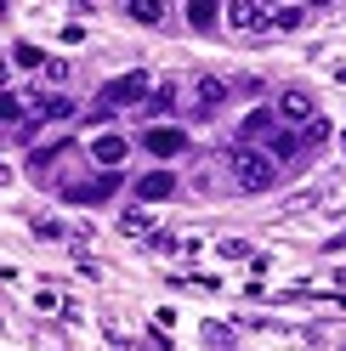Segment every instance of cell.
<instances>
[{
	"mask_svg": "<svg viewBox=\"0 0 346 351\" xmlns=\"http://www.w3.org/2000/svg\"><path fill=\"white\" fill-rule=\"evenodd\" d=\"M278 125H284V119H278V108H255V114L239 125V147H250V142H267Z\"/></svg>",
	"mask_w": 346,
	"mask_h": 351,
	"instance_id": "9",
	"label": "cell"
},
{
	"mask_svg": "<svg viewBox=\"0 0 346 351\" xmlns=\"http://www.w3.org/2000/svg\"><path fill=\"white\" fill-rule=\"evenodd\" d=\"M91 159H97L102 170H119L125 159H131V142L114 136V130H102V136H91Z\"/></svg>",
	"mask_w": 346,
	"mask_h": 351,
	"instance_id": "8",
	"label": "cell"
},
{
	"mask_svg": "<svg viewBox=\"0 0 346 351\" xmlns=\"http://www.w3.org/2000/svg\"><path fill=\"white\" fill-rule=\"evenodd\" d=\"M170 102H176V91H170V85H165V91H154V102H148V108H154V114H165Z\"/></svg>",
	"mask_w": 346,
	"mask_h": 351,
	"instance_id": "23",
	"label": "cell"
},
{
	"mask_svg": "<svg viewBox=\"0 0 346 351\" xmlns=\"http://www.w3.org/2000/svg\"><path fill=\"white\" fill-rule=\"evenodd\" d=\"M301 142H307V147H323V142H330V119L318 114V119H312L307 130H301Z\"/></svg>",
	"mask_w": 346,
	"mask_h": 351,
	"instance_id": "18",
	"label": "cell"
},
{
	"mask_svg": "<svg viewBox=\"0 0 346 351\" xmlns=\"http://www.w3.org/2000/svg\"><path fill=\"white\" fill-rule=\"evenodd\" d=\"M34 238H51V244H57V238H62V221H34Z\"/></svg>",
	"mask_w": 346,
	"mask_h": 351,
	"instance_id": "22",
	"label": "cell"
},
{
	"mask_svg": "<svg viewBox=\"0 0 346 351\" xmlns=\"http://www.w3.org/2000/svg\"><path fill=\"white\" fill-rule=\"evenodd\" d=\"M278 119H284L290 130H295V125L307 130V125L318 119V102H312V91H284V97H278Z\"/></svg>",
	"mask_w": 346,
	"mask_h": 351,
	"instance_id": "6",
	"label": "cell"
},
{
	"mask_svg": "<svg viewBox=\"0 0 346 351\" xmlns=\"http://www.w3.org/2000/svg\"><path fill=\"white\" fill-rule=\"evenodd\" d=\"M170 193H176V176H170V170L137 176V199H142V204H159V199H170Z\"/></svg>",
	"mask_w": 346,
	"mask_h": 351,
	"instance_id": "10",
	"label": "cell"
},
{
	"mask_svg": "<svg viewBox=\"0 0 346 351\" xmlns=\"http://www.w3.org/2000/svg\"><path fill=\"white\" fill-rule=\"evenodd\" d=\"M216 255H222V261H239V255H250V244H239V238H222V244H216Z\"/></svg>",
	"mask_w": 346,
	"mask_h": 351,
	"instance_id": "21",
	"label": "cell"
},
{
	"mask_svg": "<svg viewBox=\"0 0 346 351\" xmlns=\"http://www.w3.org/2000/svg\"><path fill=\"white\" fill-rule=\"evenodd\" d=\"M187 23H193V29H216V23H222V6H216V0H193V6H187Z\"/></svg>",
	"mask_w": 346,
	"mask_h": 351,
	"instance_id": "14",
	"label": "cell"
},
{
	"mask_svg": "<svg viewBox=\"0 0 346 351\" xmlns=\"http://www.w3.org/2000/svg\"><path fill=\"white\" fill-rule=\"evenodd\" d=\"M301 147H307V142H301V130H290V125H278V130H273V136L262 142V153H267V159H273V165H278V159H295V153H301Z\"/></svg>",
	"mask_w": 346,
	"mask_h": 351,
	"instance_id": "11",
	"label": "cell"
},
{
	"mask_svg": "<svg viewBox=\"0 0 346 351\" xmlns=\"http://www.w3.org/2000/svg\"><path fill=\"white\" fill-rule=\"evenodd\" d=\"M227 170H233V182H239V193H267L278 182V165L267 153L262 147H239V142L227 147Z\"/></svg>",
	"mask_w": 346,
	"mask_h": 351,
	"instance_id": "1",
	"label": "cell"
},
{
	"mask_svg": "<svg viewBox=\"0 0 346 351\" xmlns=\"http://www.w3.org/2000/svg\"><path fill=\"white\" fill-rule=\"evenodd\" d=\"M137 102H154V85H148V74H119L102 85V108H137Z\"/></svg>",
	"mask_w": 346,
	"mask_h": 351,
	"instance_id": "2",
	"label": "cell"
},
{
	"mask_svg": "<svg viewBox=\"0 0 346 351\" xmlns=\"http://www.w3.org/2000/svg\"><path fill=\"white\" fill-rule=\"evenodd\" d=\"M227 29L262 34V29H273V6H262V0H233V6H227Z\"/></svg>",
	"mask_w": 346,
	"mask_h": 351,
	"instance_id": "4",
	"label": "cell"
},
{
	"mask_svg": "<svg viewBox=\"0 0 346 351\" xmlns=\"http://www.w3.org/2000/svg\"><path fill=\"white\" fill-rule=\"evenodd\" d=\"M301 23H307V6H273V29H301Z\"/></svg>",
	"mask_w": 346,
	"mask_h": 351,
	"instance_id": "16",
	"label": "cell"
},
{
	"mask_svg": "<svg viewBox=\"0 0 346 351\" xmlns=\"http://www.w3.org/2000/svg\"><path fill=\"white\" fill-rule=\"evenodd\" d=\"M74 114V102L69 97H40L34 102V125H46V119H69Z\"/></svg>",
	"mask_w": 346,
	"mask_h": 351,
	"instance_id": "13",
	"label": "cell"
},
{
	"mask_svg": "<svg viewBox=\"0 0 346 351\" xmlns=\"http://www.w3.org/2000/svg\"><path fill=\"white\" fill-rule=\"evenodd\" d=\"M34 306H40V312H62V317H74V312H69V300H62L57 289H40V295H34Z\"/></svg>",
	"mask_w": 346,
	"mask_h": 351,
	"instance_id": "17",
	"label": "cell"
},
{
	"mask_svg": "<svg viewBox=\"0 0 346 351\" xmlns=\"http://www.w3.org/2000/svg\"><path fill=\"white\" fill-rule=\"evenodd\" d=\"M12 62H17V69H46V57H40V46H17V51H12Z\"/></svg>",
	"mask_w": 346,
	"mask_h": 351,
	"instance_id": "19",
	"label": "cell"
},
{
	"mask_svg": "<svg viewBox=\"0 0 346 351\" xmlns=\"http://www.w3.org/2000/svg\"><path fill=\"white\" fill-rule=\"evenodd\" d=\"M227 102V80H216V74H199V80H193V91H187V108H193V114H216V108H222Z\"/></svg>",
	"mask_w": 346,
	"mask_h": 351,
	"instance_id": "5",
	"label": "cell"
},
{
	"mask_svg": "<svg viewBox=\"0 0 346 351\" xmlns=\"http://www.w3.org/2000/svg\"><path fill=\"white\" fill-rule=\"evenodd\" d=\"M114 193H119V170H102V176H91V182H69L62 199L69 204H102V199H114Z\"/></svg>",
	"mask_w": 346,
	"mask_h": 351,
	"instance_id": "3",
	"label": "cell"
},
{
	"mask_svg": "<svg viewBox=\"0 0 346 351\" xmlns=\"http://www.w3.org/2000/svg\"><path fill=\"white\" fill-rule=\"evenodd\" d=\"M125 17H131V23H165V6H159V0H131Z\"/></svg>",
	"mask_w": 346,
	"mask_h": 351,
	"instance_id": "15",
	"label": "cell"
},
{
	"mask_svg": "<svg viewBox=\"0 0 346 351\" xmlns=\"http://www.w3.org/2000/svg\"><path fill=\"white\" fill-rule=\"evenodd\" d=\"M0 114H6V125H17V119H23V97H17V91H6V102H0Z\"/></svg>",
	"mask_w": 346,
	"mask_h": 351,
	"instance_id": "20",
	"label": "cell"
},
{
	"mask_svg": "<svg viewBox=\"0 0 346 351\" xmlns=\"http://www.w3.org/2000/svg\"><path fill=\"white\" fill-rule=\"evenodd\" d=\"M142 147L154 153V159H176V153L187 147V136H182V125H154V130L142 136Z\"/></svg>",
	"mask_w": 346,
	"mask_h": 351,
	"instance_id": "7",
	"label": "cell"
},
{
	"mask_svg": "<svg viewBox=\"0 0 346 351\" xmlns=\"http://www.w3.org/2000/svg\"><path fill=\"white\" fill-rule=\"evenodd\" d=\"M341 289H346V272H341Z\"/></svg>",
	"mask_w": 346,
	"mask_h": 351,
	"instance_id": "24",
	"label": "cell"
},
{
	"mask_svg": "<svg viewBox=\"0 0 346 351\" xmlns=\"http://www.w3.org/2000/svg\"><path fill=\"white\" fill-rule=\"evenodd\" d=\"M119 232H125V238H154V215H148L142 204H131V210L119 215Z\"/></svg>",
	"mask_w": 346,
	"mask_h": 351,
	"instance_id": "12",
	"label": "cell"
}]
</instances>
